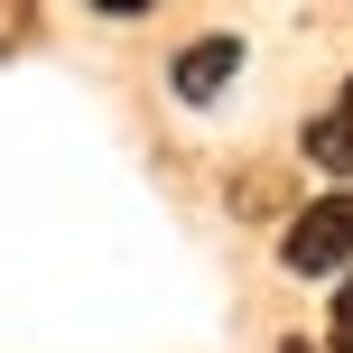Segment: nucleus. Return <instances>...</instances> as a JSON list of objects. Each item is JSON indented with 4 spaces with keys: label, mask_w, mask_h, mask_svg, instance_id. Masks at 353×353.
I'll list each match as a JSON object with an SVG mask.
<instances>
[{
    "label": "nucleus",
    "mask_w": 353,
    "mask_h": 353,
    "mask_svg": "<svg viewBox=\"0 0 353 353\" xmlns=\"http://www.w3.org/2000/svg\"><path fill=\"white\" fill-rule=\"evenodd\" d=\"M279 353H316V344H279Z\"/></svg>",
    "instance_id": "nucleus-7"
},
{
    "label": "nucleus",
    "mask_w": 353,
    "mask_h": 353,
    "mask_svg": "<svg viewBox=\"0 0 353 353\" xmlns=\"http://www.w3.org/2000/svg\"><path fill=\"white\" fill-rule=\"evenodd\" d=\"M93 10H112V19H140V10H149V0H93Z\"/></svg>",
    "instance_id": "nucleus-6"
},
{
    "label": "nucleus",
    "mask_w": 353,
    "mask_h": 353,
    "mask_svg": "<svg viewBox=\"0 0 353 353\" xmlns=\"http://www.w3.org/2000/svg\"><path fill=\"white\" fill-rule=\"evenodd\" d=\"M307 159H316L325 176H353V84L335 93V112H316V121H307Z\"/></svg>",
    "instance_id": "nucleus-3"
},
{
    "label": "nucleus",
    "mask_w": 353,
    "mask_h": 353,
    "mask_svg": "<svg viewBox=\"0 0 353 353\" xmlns=\"http://www.w3.org/2000/svg\"><path fill=\"white\" fill-rule=\"evenodd\" d=\"M325 325H335V353H353V279L335 288V316H325Z\"/></svg>",
    "instance_id": "nucleus-4"
},
{
    "label": "nucleus",
    "mask_w": 353,
    "mask_h": 353,
    "mask_svg": "<svg viewBox=\"0 0 353 353\" xmlns=\"http://www.w3.org/2000/svg\"><path fill=\"white\" fill-rule=\"evenodd\" d=\"M279 261L298 270V279H335V270H353V186L316 195V205H307L298 223H288Z\"/></svg>",
    "instance_id": "nucleus-1"
},
{
    "label": "nucleus",
    "mask_w": 353,
    "mask_h": 353,
    "mask_svg": "<svg viewBox=\"0 0 353 353\" xmlns=\"http://www.w3.org/2000/svg\"><path fill=\"white\" fill-rule=\"evenodd\" d=\"M232 74H242V37H223V28H214V37H186V47H176L168 93H176V103H214Z\"/></svg>",
    "instance_id": "nucleus-2"
},
{
    "label": "nucleus",
    "mask_w": 353,
    "mask_h": 353,
    "mask_svg": "<svg viewBox=\"0 0 353 353\" xmlns=\"http://www.w3.org/2000/svg\"><path fill=\"white\" fill-rule=\"evenodd\" d=\"M19 28H37V19H19V0H0V47H19Z\"/></svg>",
    "instance_id": "nucleus-5"
}]
</instances>
